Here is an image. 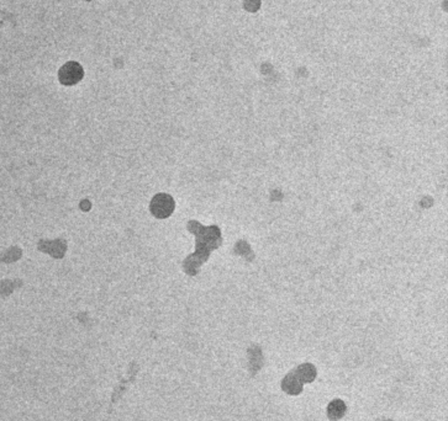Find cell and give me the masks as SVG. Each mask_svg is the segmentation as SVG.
<instances>
[{"label": "cell", "instance_id": "cell-3", "mask_svg": "<svg viewBox=\"0 0 448 421\" xmlns=\"http://www.w3.org/2000/svg\"><path fill=\"white\" fill-rule=\"evenodd\" d=\"M281 388L285 393L290 395H299L303 392V383L300 382V379L296 377L295 372L290 371L284 379L281 381Z\"/></svg>", "mask_w": 448, "mask_h": 421}, {"label": "cell", "instance_id": "cell-4", "mask_svg": "<svg viewBox=\"0 0 448 421\" xmlns=\"http://www.w3.org/2000/svg\"><path fill=\"white\" fill-rule=\"evenodd\" d=\"M301 383H311L316 378V368L311 363H303L294 369Z\"/></svg>", "mask_w": 448, "mask_h": 421}, {"label": "cell", "instance_id": "cell-2", "mask_svg": "<svg viewBox=\"0 0 448 421\" xmlns=\"http://www.w3.org/2000/svg\"><path fill=\"white\" fill-rule=\"evenodd\" d=\"M83 76V69L76 62H69L65 64L60 70V80L65 85H73L78 83Z\"/></svg>", "mask_w": 448, "mask_h": 421}, {"label": "cell", "instance_id": "cell-5", "mask_svg": "<svg viewBox=\"0 0 448 421\" xmlns=\"http://www.w3.org/2000/svg\"><path fill=\"white\" fill-rule=\"evenodd\" d=\"M346 410H347V408H346L344 400L334 399L327 405V418L332 421L340 420L345 417Z\"/></svg>", "mask_w": 448, "mask_h": 421}, {"label": "cell", "instance_id": "cell-1", "mask_svg": "<svg viewBox=\"0 0 448 421\" xmlns=\"http://www.w3.org/2000/svg\"><path fill=\"white\" fill-rule=\"evenodd\" d=\"M174 201L170 195L158 194L151 201V212L157 218H167L172 214Z\"/></svg>", "mask_w": 448, "mask_h": 421}]
</instances>
